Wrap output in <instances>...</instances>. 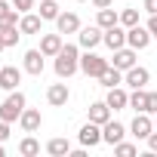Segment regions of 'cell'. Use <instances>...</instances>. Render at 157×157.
I'll return each mask as SVG.
<instances>
[{"instance_id": "13", "label": "cell", "mask_w": 157, "mask_h": 157, "mask_svg": "<svg viewBox=\"0 0 157 157\" xmlns=\"http://www.w3.org/2000/svg\"><path fill=\"white\" fill-rule=\"evenodd\" d=\"M105 102H108V108H111V111H123V108H129V93H126L123 86H111Z\"/></svg>"}, {"instance_id": "33", "label": "cell", "mask_w": 157, "mask_h": 157, "mask_svg": "<svg viewBox=\"0 0 157 157\" xmlns=\"http://www.w3.org/2000/svg\"><path fill=\"white\" fill-rule=\"evenodd\" d=\"M6 139H10V123L0 120V142H6Z\"/></svg>"}, {"instance_id": "19", "label": "cell", "mask_w": 157, "mask_h": 157, "mask_svg": "<svg viewBox=\"0 0 157 157\" xmlns=\"http://www.w3.org/2000/svg\"><path fill=\"white\" fill-rule=\"evenodd\" d=\"M62 46H65V43H62V34H43V37H40V52H43V56H59Z\"/></svg>"}, {"instance_id": "27", "label": "cell", "mask_w": 157, "mask_h": 157, "mask_svg": "<svg viewBox=\"0 0 157 157\" xmlns=\"http://www.w3.org/2000/svg\"><path fill=\"white\" fill-rule=\"evenodd\" d=\"M0 34H3V43H6V49H10V46H16V43H19V37H22L19 25H6V28H0Z\"/></svg>"}, {"instance_id": "18", "label": "cell", "mask_w": 157, "mask_h": 157, "mask_svg": "<svg viewBox=\"0 0 157 157\" xmlns=\"http://www.w3.org/2000/svg\"><path fill=\"white\" fill-rule=\"evenodd\" d=\"M19 123H22V129H25V132H37V129H40V123H43V117H40V111H37V108H25V111H22V117H19Z\"/></svg>"}, {"instance_id": "11", "label": "cell", "mask_w": 157, "mask_h": 157, "mask_svg": "<svg viewBox=\"0 0 157 157\" xmlns=\"http://www.w3.org/2000/svg\"><path fill=\"white\" fill-rule=\"evenodd\" d=\"M102 43L114 52V49H120V46H126V31H123V25H114V28H108L105 31V37H102Z\"/></svg>"}, {"instance_id": "24", "label": "cell", "mask_w": 157, "mask_h": 157, "mask_svg": "<svg viewBox=\"0 0 157 157\" xmlns=\"http://www.w3.org/2000/svg\"><path fill=\"white\" fill-rule=\"evenodd\" d=\"M40 19L43 22H56L59 19V3H56V0H40Z\"/></svg>"}, {"instance_id": "21", "label": "cell", "mask_w": 157, "mask_h": 157, "mask_svg": "<svg viewBox=\"0 0 157 157\" xmlns=\"http://www.w3.org/2000/svg\"><path fill=\"white\" fill-rule=\"evenodd\" d=\"M99 83H102L105 90L120 86V83H123V71H120V68H114V65H108V68L102 71V77H99Z\"/></svg>"}, {"instance_id": "4", "label": "cell", "mask_w": 157, "mask_h": 157, "mask_svg": "<svg viewBox=\"0 0 157 157\" xmlns=\"http://www.w3.org/2000/svg\"><path fill=\"white\" fill-rule=\"evenodd\" d=\"M102 37H105V31H102L99 25H90V28H80V31H77V43H80L83 49H96V46L102 43Z\"/></svg>"}, {"instance_id": "36", "label": "cell", "mask_w": 157, "mask_h": 157, "mask_svg": "<svg viewBox=\"0 0 157 157\" xmlns=\"http://www.w3.org/2000/svg\"><path fill=\"white\" fill-rule=\"evenodd\" d=\"M145 10H148L151 16H157V0H145Z\"/></svg>"}, {"instance_id": "8", "label": "cell", "mask_w": 157, "mask_h": 157, "mask_svg": "<svg viewBox=\"0 0 157 157\" xmlns=\"http://www.w3.org/2000/svg\"><path fill=\"white\" fill-rule=\"evenodd\" d=\"M77 139H80V145H83V148H96V145L102 142V126L90 120V123H83V126H80V136H77Z\"/></svg>"}, {"instance_id": "28", "label": "cell", "mask_w": 157, "mask_h": 157, "mask_svg": "<svg viewBox=\"0 0 157 157\" xmlns=\"http://www.w3.org/2000/svg\"><path fill=\"white\" fill-rule=\"evenodd\" d=\"M120 25H123V28L139 25V10H123V13H120Z\"/></svg>"}, {"instance_id": "31", "label": "cell", "mask_w": 157, "mask_h": 157, "mask_svg": "<svg viewBox=\"0 0 157 157\" xmlns=\"http://www.w3.org/2000/svg\"><path fill=\"white\" fill-rule=\"evenodd\" d=\"M148 114H157V93H148Z\"/></svg>"}, {"instance_id": "16", "label": "cell", "mask_w": 157, "mask_h": 157, "mask_svg": "<svg viewBox=\"0 0 157 157\" xmlns=\"http://www.w3.org/2000/svg\"><path fill=\"white\" fill-rule=\"evenodd\" d=\"M43 59H46V56H43L40 49H28V52H25V65H22V68H25L28 74L40 77V74H43Z\"/></svg>"}, {"instance_id": "29", "label": "cell", "mask_w": 157, "mask_h": 157, "mask_svg": "<svg viewBox=\"0 0 157 157\" xmlns=\"http://www.w3.org/2000/svg\"><path fill=\"white\" fill-rule=\"evenodd\" d=\"M136 151H139V148H136L132 142H117V145H114V154H120V157H132Z\"/></svg>"}, {"instance_id": "26", "label": "cell", "mask_w": 157, "mask_h": 157, "mask_svg": "<svg viewBox=\"0 0 157 157\" xmlns=\"http://www.w3.org/2000/svg\"><path fill=\"white\" fill-rule=\"evenodd\" d=\"M129 108L148 114V93H145V90H132V93H129Z\"/></svg>"}, {"instance_id": "34", "label": "cell", "mask_w": 157, "mask_h": 157, "mask_svg": "<svg viewBox=\"0 0 157 157\" xmlns=\"http://www.w3.org/2000/svg\"><path fill=\"white\" fill-rule=\"evenodd\" d=\"M148 148H151V154H157V129L148 136Z\"/></svg>"}, {"instance_id": "30", "label": "cell", "mask_w": 157, "mask_h": 157, "mask_svg": "<svg viewBox=\"0 0 157 157\" xmlns=\"http://www.w3.org/2000/svg\"><path fill=\"white\" fill-rule=\"evenodd\" d=\"M13 6H16L19 13H31V6H34V0H13Z\"/></svg>"}, {"instance_id": "2", "label": "cell", "mask_w": 157, "mask_h": 157, "mask_svg": "<svg viewBox=\"0 0 157 157\" xmlns=\"http://www.w3.org/2000/svg\"><path fill=\"white\" fill-rule=\"evenodd\" d=\"M22 111H25V93L13 90V93L3 99V105H0V120L13 123V120H19V117H22Z\"/></svg>"}, {"instance_id": "1", "label": "cell", "mask_w": 157, "mask_h": 157, "mask_svg": "<svg viewBox=\"0 0 157 157\" xmlns=\"http://www.w3.org/2000/svg\"><path fill=\"white\" fill-rule=\"evenodd\" d=\"M52 68H56V77H59V80H68L74 71H80V52H77V46H74V43H65V46L59 49Z\"/></svg>"}, {"instance_id": "15", "label": "cell", "mask_w": 157, "mask_h": 157, "mask_svg": "<svg viewBox=\"0 0 157 157\" xmlns=\"http://www.w3.org/2000/svg\"><path fill=\"white\" fill-rule=\"evenodd\" d=\"M136 52H139V49H132V46H120V49H114V68L129 71V68L136 65Z\"/></svg>"}, {"instance_id": "38", "label": "cell", "mask_w": 157, "mask_h": 157, "mask_svg": "<svg viewBox=\"0 0 157 157\" xmlns=\"http://www.w3.org/2000/svg\"><path fill=\"white\" fill-rule=\"evenodd\" d=\"M6 49V43H3V34H0V52H3Z\"/></svg>"}, {"instance_id": "32", "label": "cell", "mask_w": 157, "mask_h": 157, "mask_svg": "<svg viewBox=\"0 0 157 157\" xmlns=\"http://www.w3.org/2000/svg\"><path fill=\"white\" fill-rule=\"evenodd\" d=\"M13 10H16V6H10L6 0H0V22H3V19H6L10 13H13Z\"/></svg>"}, {"instance_id": "35", "label": "cell", "mask_w": 157, "mask_h": 157, "mask_svg": "<svg viewBox=\"0 0 157 157\" xmlns=\"http://www.w3.org/2000/svg\"><path fill=\"white\" fill-rule=\"evenodd\" d=\"M148 31H151V37H157V16L148 19Z\"/></svg>"}, {"instance_id": "20", "label": "cell", "mask_w": 157, "mask_h": 157, "mask_svg": "<svg viewBox=\"0 0 157 157\" xmlns=\"http://www.w3.org/2000/svg\"><path fill=\"white\" fill-rule=\"evenodd\" d=\"M90 120L99 123V126H105V123L111 120V108H108V102H93V105H90Z\"/></svg>"}, {"instance_id": "10", "label": "cell", "mask_w": 157, "mask_h": 157, "mask_svg": "<svg viewBox=\"0 0 157 157\" xmlns=\"http://www.w3.org/2000/svg\"><path fill=\"white\" fill-rule=\"evenodd\" d=\"M56 31L59 34H77V31H80V19H77V13H59Z\"/></svg>"}, {"instance_id": "12", "label": "cell", "mask_w": 157, "mask_h": 157, "mask_svg": "<svg viewBox=\"0 0 157 157\" xmlns=\"http://www.w3.org/2000/svg\"><path fill=\"white\" fill-rule=\"evenodd\" d=\"M68 99H71V93H68V86H65V83H52V86L46 90V102H49L52 108H65V105H68Z\"/></svg>"}, {"instance_id": "14", "label": "cell", "mask_w": 157, "mask_h": 157, "mask_svg": "<svg viewBox=\"0 0 157 157\" xmlns=\"http://www.w3.org/2000/svg\"><path fill=\"white\" fill-rule=\"evenodd\" d=\"M123 136H126V126H123V123H117V120H108V123L102 126V142H108V145L123 142Z\"/></svg>"}, {"instance_id": "6", "label": "cell", "mask_w": 157, "mask_h": 157, "mask_svg": "<svg viewBox=\"0 0 157 157\" xmlns=\"http://www.w3.org/2000/svg\"><path fill=\"white\" fill-rule=\"evenodd\" d=\"M19 83H22V68H16V65L0 68V90L13 93V90H19Z\"/></svg>"}, {"instance_id": "9", "label": "cell", "mask_w": 157, "mask_h": 157, "mask_svg": "<svg viewBox=\"0 0 157 157\" xmlns=\"http://www.w3.org/2000/svg\"><path fill=\"white\" fill-rule=\"evenodd\" d=\"M129 132H132L136 139H148V136L154 132V120H151V114L139 111V114H136V120H132V126H129Z\"/></svg>"}, {"instance_id": "7", "label": "cell", "mask_w": 157, "mask_h": 157, "mask_svg": "<svg viewBox=\"0 0 157 157\" xmlns=\"http://www.w3.org/2000/svg\"><path fill=\"white\" fill-rule=\"evenodd\" d=\"M148 68H142V65H132L129 71H123V83L126 86H132V90H145V83H148Z\"/></svg>"}, {"instance_id": "22", "label": "cell", "mask_w": 157, "mask_h": 157, "mask_svg": "<svg viewBox=\"0 0 157 157\" xmlns=\"http://www.w3.org/2000/svg\"><path fill=\"white\" fill-rule=\"evenodd\" d=\"M96 25L102 28V31H108V28H114V25H120V16L111 10V6H105V10H99L96 13Z\"/></svg>"}, {"instance_id": "25", "label": "cell", "mask_w": 157, "mask_h": 157, "mask_svg": "<svg viewBox=\"0 0 157 157\" xmlns=\"http://www.w3.org/2000/svg\"><path fill=\"white\" fill-rule=\"evenodd\" d=\"M19 154H25V157H37V154H40V142H37L34 136H25V139L19 142Z\"/></svg>"}, {"instance_id": "39", "label": "cell", "mask_w": 157, "mask_h": 157, "mask_svg": "<svg viewBox=\"0 0 157 157\" xmlns=\"http://www.w3.org/2000/svg\"><path fill=\"white\" fill-rule=\"evenodd\" d=\"M0 157H3V142H0Z\"/></svg>"}, {"instance_id": "23", "label": "cell", "mask_w": 157, "mask_h": 157, "mask_svg": "<svg viewBox=\"0 0 157 157\" xmlns=\"http://www.w3.org/2000/svg\"><path fill=\"white\" fill-rule=\"evenodd\" d=\"M46 151H49L52 157H65V154H71V142L62 139V136H59V139H49V142H46Z\"/></svg>"}, {"instance_id": "37", "label": "cell", "mask_w": 157, "mask_h": 157, "mask_svg": "<svg viewBox=\"0 0 157 157\" xmlns=\"http://www.w3.org/2000/svg\"><path fill=\"white\" fill-rule=\"evenodd\" d=\"M93 6L96 10H105V6H111V0H93Z\"/></svg>"}, {"instance_id": "40", "label": "cell", "mask_w": 157, "mask_h": 157, "mask_svg": "<svg viewBox=\"0 0 157 157\" xmlns=\"http://www.w3.org/2000/svg\"><path fill=\"white\" fill-rule=\"evenodd\" d=\"M154 129H157V114H154Z\"/></svg>"}, {"instance_id": "17", "label": "cell", "mask_w": 157, "mask_h": 157, "mask_svg": "<svg viewBox=\"0 0 157 157\" xmlns=\"http://www.w3.org/2000/svg\"><path fill=\"white\" fill-rule=\"evenodd\" d=\"M40 25H43L40 13H22V19H19V31L22 34H40Z\"/></svg>"}, {"instance_id": "3", "label": "cell", "mask_w": 157, "mask_h": 157, "mask_svg": "<svg viewBox=\"0 0 157 157\" xmlns=\"http://www.w3.org/2000/svg\"><path fill=\"white\" fill-rule=\"evenodd\" d=\"M105 68H108V59H102V56H96L90 49H86V56H80V71L86 77H102Z\"/></svg>"}, {"instance_id": "5", "label": "cell", "mask_w": 157, "mask_h": 157, "mask_svg": "<svg viewBox=\"0 0 157 157\" xmlns=\"http://www.w3.org/2000/svg\"><path fill=\"white\" fill-rule=\"evenodd\" d=\"M151 43V31H148V25L142 28V25H132V28H126V46H132V49H145Z\"/></svg>"}, {"instance_id": "41", "label": "cell", "mask_w": 157, "mask_h": 157, "mask_svg": "<svg viewBox=\"0 0 157 157\" xmlns=\"http://www.w3.org/2000/svg\"><path fill=\"white\" fill-rule=\"evenodd\" d=\"M77 3H83V0H77Z\"/></svg>"}]
</instances>
